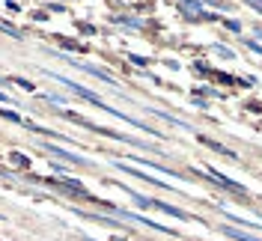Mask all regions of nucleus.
I'll use <instances>...</instances> for the list:
<instances>
[{
    "label": "nucleus",
    "mask_w": 262,
    "mask_h": 241,
    "mask_svg": "<svg viewBox=\"0 0 262 241\" xmlns=\"http://www.w3.org/2000/svg\"><path fill=\"white\" fill-rule=\"evenodd\" d=\"M203 173H206L209 179H214V182H221V188H227V191H238V193H245V188H242L238 182H232V179H227L224 173H217V170H209V167H206Z\"/></svg>",
    "instance_id": "f257e3e1"
},
{
    "label": "nucleus",
    "mask_w": 262,
    "mask_h": 241,
    "mask_svg": "<svg viewBox=\"0 0 262 241\" xmlns=\"http://www.w3.org/2000/svg\"><path fill=\"white\" fill-rule=\"evenodd\" d=\"M116 167H119L122 173H131V176L143 179V182H152L155 188H164V185H161V179H152V176H149V173H143V170H137V167H128V164H116Z\"/></svg>",
    "instance_id": "f03ea898"
},
{
    "label": "nucleus",
    "mask_w": 262,
    "mask_h": 241,
    "mask_svg": "<svg viewBox=\"0 0 262 241\" xmlns=\"http://www.w3.org/2000/svg\"><path fill=\"white\" fill-rule=\"evenodd\" d=\"M45 152H51V155H60V158L72 161V164H83L81 155H72V152H66V149H57V146H45Z\"/></svg>",
    "instance_id": "7ed1b4c3"
},
{
    "label": "nucleus",
    "mask_w": 262,
    "mask_h": 241,
    "mask_svg": "<svg viewBox=\"0 0 262 241\" xmlns=\"http://www.w3.org/2000/svg\"><path fill=\"white\" fill-rule=\"evenodd\" d=\"M224 232H227L229 238H235V241H259V235H247V232H242V229H232V226H229V229H224Z\"/></svg>",
    "instance_id": "20e7f679"
},
{
    "label": "nucleus",
    "mask_w": 262,
    "mask_h": 241,
    "mask_svg": "<svg viewBox=\"0 0 262 241\" xmlns=\"http://www.w3.org/2000/svg\"><path fill=\"white\" fill-rule=\"evenodd\" d=\"M179 9L185 15H203V6H200V3H182Z\"/></svg>",
    "instance_id": "39448f33"
}]
</instances>
